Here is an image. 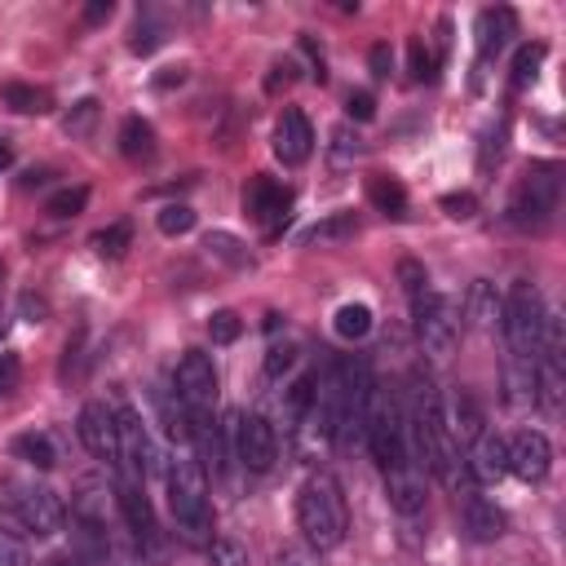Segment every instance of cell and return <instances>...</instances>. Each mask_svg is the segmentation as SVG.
I'll use <instances>...</instances> for the list:
<instances>
[{"instance_id": "cell-1", "label": "cell", "mask_w": 566, "mask_h": 566, "mask_svg": "<svg viewBox=\"0 0 566 566\" xmlns=\"http://www.w3.org/2000/svg\"><path fill=\"white\" fill-rule=\"evenodd\" d=\"M169 482V509L186 544H208L212 540V509H208V473L195 456H177L164 469Z\"/></svg>"}, {"instance_id": "cell-2", "label": "cell", "mask_w": 566, "mask_h": 566, "mask_svg": "<svg viewBox=\"0 0 566 566\" xmlns=\"http://www.w3.org/2000/svg\"><path fill=\"white\" fill-rule=\"evenodd\" d=\"M297 522H302V536L315 553H328L345 540L349 531V514H345V495H341V482L332 473H315L302 495H297Z\"/></svg>"}, {"instance_id": "cell-3", "label": "cell", "mask_w": 566, "mask_h": 566, "mask_svg": "<svg viewBox=\"0 0 566 566\" xmlns=\"http://www.w3.org/2000/svg\"><path fill=\"white\" fill-rule=\"evenodd\" d=\"M557 204H562V164L536 160L527 169V177L518 182L514 199H509V226L527 231V235H540V231L553 226Z\"/></svg>"}, {"instance_id": "cell-4", "label": "cell", "mask_w": 566, "mask_h": 566, "mask_svg": "<svg viewBox=\"0 0 566 566\" xmlns=\"http://www.w3.org/2000/svg\"><path fill=\"white\" fill-rule=\"evenodd\" d=\"M544 297L536 283L518 279L514 293L505 302V319H501V332H505V345H509V359L514 364H531L536 368V349H540V332H544Z\"/></svg>"}, {"instance_id": "cell-5", "label": "cell", "mask_w": 566, "mask_h": 566, "mask_svg": "<svg viewBox=\"0 0 566 566\" xmlns=\"http://www.w3.org/2000/svg\"><path fill=\"white\" fill-rule=\"evenodd\" d=\"M0 509L27 536H58V527H62L58 491L36 487V482H0Z\"/></svg>"}, {"instance_id": "cell-6", "label": "cell", "mask_w": 566, "mask_h": 566, "mask_svg": "<svg viewBox=\"0 0 566 566\" xmlns=\"http://www.w3.org/2000/svg\"><path fill=\"white\" fill-rule=\"evenodd\" d=\"M364 443L368 452L377 456L381 469L398 465L407 452H403V411H398V398L390 390H381L372 381V394H368V411H364Z\"/></svg>"}, {"instance_id": "cell-7", "label": "cell", "mask_w": 566, "mask_h": 566, "mask_svg": "<svg viewBox=\"0 0 566 566\" xmlns=\"http://www.w3.org/2000/svg\"><path fill=\"white\" fill-rule=\"evenodd\" d=\"M173 394L186 407L190 424H208L212 420V403H218V372H212V359L204 349H186L177 377H173Z\"/></svg>"}, {"instance_id": "cell-8", "label": "cell", "mask_w": 566, "mask_h": 566, "mask_svg": "<svg viewBox=\"0 0 566 566\" xmlns=\"http://www.w3.org/2000/svg\"><path fill=\"white\" fill-rule=\"evenodd\" d=\"M411 319H416V336H420L424 354H434V359H443L460 336V306L434 288L411 297Z\"/></svg>"}, {"instance_id": "cell-9", "label": "cell", "mask_w": 566, "mask_h": 566, "mask_svg": "<svg viewBox=\"0 0 566 566\" xmlns=\"http://www.w3.org/2000/svg\"><path fill=\"white\" fill-rule=\"evenodd\" d=\"M341 416H345V364H332L315 377V394H310V411L306 424L319 443H332L341 434Z\"/></svg>"}, {"instance_id": "cell-10", "label": "cell", "mask_w": 566, "mask_h": 566, "mask_svg": "<svg viewBox=\"0 0 566 566\" xmlns=\"http://www.w3.org/2000/svg\"><path fill=\"white\" fill-rule=\"evenodd\" d=\"M288 208H293V190L283 186V182H274L266 173L248 177V186H244V212L270 239H279L283 226H288Z\"/></svg>"}, {"instance_id": "cell-11", "label": "cell", "mask_w": 566, "mask_h": 566, "mask_svg": "<svg viewBox=\"0 0 566 566\" xmlns=\"http://www.w3.org/2000/svg\"><path fill=\"white\" fill-rule=\"evenodd\" d=\"M120 416V473H156L160 469V452L147 434V420H142L137 411H115Z\"/></svg>"}, {"instance_id": "cell-12", "label": "cell", "mask_w": 566, "mask_h": 566, "mask_svg": "<svg viewBox=\"0 0 566 566\" xmlns=\"http://www.w3.org/2000/svg\"><path fill=\"white\" fill-rule=\"evenodd\" d=\"M76 430H81V443H85L98 460H107V465L120 469V416H115L107 403H85Z\"/></svg>"}, {"instance_id": "cell-13", "label": "cell", "mask_w": 566, "mask_h": 566, "mask_svg": "<svg viewBox=\"0 0 566 566\" xmlns=\"http://www.w3.org/2000/svg\"><path fill=\"white\" fill-rule=\"evenodd\" d=\"M235 456L248 473H270L279 460V439H274V424L266 416H248L239 420V439H235Z\"/></svg>"}, {"instance_id": "cell-14", "label": "cell", "mask_w": 566, "mask_h": 566, "mask_svg": "<svg viewBox=\"0 0 566 566\" xmlns=\"http://www.w3.org/2000/svg\"><path fill=\"white\" fill-rule=\"evenodd\" d=\"M115 505H120V518L128 527V536L137 544L156 540V514H151V501H147V487H142L137 473H120L115 482Z\"/></svg>"}, {"instance_id": "cell-15", "label": "cell", "mask_w": 566, "mask_h": 566, "mask_svg": "<svg viewBox=\"0 0 566 566\" xmlns=\"http://www.w3.org/2000/svg\"><path fill=\"white\" fill-rule=\"evenodd\" d=\"M310 151H315V128H310L306 111L288 107V111L279 115V124H274V156L288 164V169H297V164L310 160Z\"/></svg>"}, {"instance_id": "cell-16", "label": "cell", "mask_w": 566, "mask_h": 566, "mask_svg": "<svg viewBox=\"0 0 566 566\" xmlns=\"http://www.w3.org/2000/svg\"><path fill=\"white\" fill-rule=\"evenodd\" d=\"M553 469V447L540 430H522L509 443V473H518L522 482H544Z\"/></svg>"}, {"instance_id": "cell-17", "label": "cell", "mask_w": 566, "mask_h": 566, "mask_svg": "<svg viewBox=\"0 0 566 566\" xmlns=\"http://www.w3.org/2000/svg\"><path fill=\"white\" fill-rule=\"evenodd\" d=\"M443 424H447V434L456 439V447H473L487 434V416H482V407H478V398L469 390H456L443 403Z\"/></svg>"}, {"instance_id": "cell-18", "label": "cell", "mask_w": 566, "mask_h": 566, "mask_svg": "<svg viewBox=\"0 0 566 566\" xmlns=\"http://www.w3.org/2000/svg\"><path fill=\"white\" fill-rule=\"evenodd\" d=\"M385 495H390V505H394L403 518L420 514V509H424V469L403 456L398 465L385 469Z\"/></svg>"}, {"instance_id": "cell-19", "label": "cell", "mask_w": 566, "mask_h": 566, "mask_svg": "<svg viewBox=\"0 0 566 566\" xmlns=\"http://www.w3.org/2000/svg\"><path fill=\"white\" fill-rule=\"evenodd\" d=\"M469 478L491 487V482H501L509 473V443L505 439H495V434H482L473 447H469V460H465Z\"/></svg>"}, {"instance_id": "cell-20", "label": "cell", "mask_w": 566, "mask_h": 566, "mask_svg": "<svg viewBox=\"0 0 566 566\" xmlns=\"http://www.w3.org/2000/svg\"><path fill=\"white\" fill-rule=\"evenodd\" d=\"M509 36H518V14L509 5L482 10L478 14V66H487L495 53H501L509 45Z\"/></svg>"}, {"instance_id": "cell-21", "label": "cell", "mask_w": 566, "mask_h": 566, "mask_svg": "<svg viewBox=\"0 0 566 566\" xmlns=\"http://www.w3.org/2000/svg\"><path fill=\"white\" fill-rule=\"evenodd\" d=\"M505 527H509L505 509H495V501H487V495H478V491H465V531H469V540L491 544V540L505 536Z\"/></svg>"}, {"instance_id": "cell-22", "label": "cell", "mask_w": 566, "mask_h": 566, "mask_svg": "<svg viewBox=\"0 0 566 566\" xmlns=\"http://www.w3.org/2000/svg\"><path fill=\"white\" fill-rule=\"evenodd\" d=\"M460 315H465L473 328L495 332V328H501V319H505V302L495 297V288H491L487 279H478L473 288H469V297H465V306H460Z\"/></svg>"}, {"instance_id": "cell-23", "label": "cell", "mask_w": 566, "mask_h": 566, "mask_svg": "<svg viewBox=\"0 0 566 566\" xmlns=\"http://www.w3.org/2000/svg\"><path fill=\"white\" fill-rule=\"evenodd\" d=\"M354 231H359V218H354V212H332V218L315 222V226L302 235V244H306V248H332V244L354 239Z\"/></svg>"}, {"instance_id": "cell-24", "label": "cell", "mask_w": 566, "mask_h": 566, "mask_svg": "<svg viewBox=\"0 0 566 566\" xmlns=\"http://www.w3.org/2000/svg\"><path fill=\"white\" fill-rule=\"evenodd\" d=\"M120 151H124L128 160H151V156H156V128H151V120L128 115V120L120 124Z\"/></svg>"}, {"instance_id": "cell-25", "label": "cell", "mask_w": 566, "mask_h": 566, "mask_svg": "<svg viewBox=\"0 0 566 566\" xmlns=\"http://www.w3.org/2000/svg\"><path fill=\"white\" fill-rule=\"evenodd\" d=\"M368 199L385 212V218H407V190H403L398 177H385V173L368 177Z\"/></svg>"}, {"instance_id": "cell-26", "label": "cell", "mask_w": 566, "mask_h": 566, "mask_svg": "<svg viewBox=\"0 0 566 566\" xmlns=\"http://www.w3.org/2000/svg\"><path fill=\"white\" fill-rule=\"evenodd\" d=\"M14 456H19L23 465H32V469H53V465H58L53 439H49L45 430H27V434H19V439H14Z\"/></svg>"}, {"instance_id": "cell-27", "label": "cell", "mask_w": 566, "mask_h": 566, "mask_svg": "<svg viewBox=\"0 0 566 566\" xmlns=\"http://www.w3.org/2000/svg\"><path fill=\"white\" fill-rule=\"evenodd\" d=\"M0 98H5L19 115H45L49 107H53V98H49V89H36V85H5V89H0Z\"/></svg>"}, {"instance_id": "cell-28", "label": "cell", "mask_w": 566, "mask_h": 566, "mask_svg": "<svg viewBox=\"0 0 566 566\" xmlns=\"http://www.w3.org/2000/svg\"><path fill=\"white\" fill-rule=\"evenodd\" d=\"M332 328H336V336H345V341H364V336L372 332V306H364V302L341 306L336 319H332Z\"/></svg>"}, {"instance_id": "cell-29", "label": "cell", "mask_w": 566, "mask_h": 566, "mask_svg": "<svg viewBox=\"0 0 566 566\" xmlns=\"http://www.w3.org/2000/svg\"><path fill=\"white\" fill-rule=\"evenodd\" d=\"M359 156H364V137L354 133L349 124H336V128H332V142H328V160H332V169H349Z\"/></svg>"}, {"instance_id": "cell-30", "label": "cell", "mask_w": 566, "mask_h": 566, "mask_svg": "<svg viewBox=\"0 0 566 566\" xmlns=\"http://www.w3.org/2000/svg\"><path fill=\"white\" fill-rule=\"evenodd\" d=\"M208 253L218 257V261H226V266H235V270H248V266H253L248 244H244V239H235L231 231H212V235H208Z\"/></svg>"}, {"instance_id": "cell-31", "label": "cell", "mask_w": 566, "mask_h": 566, "mask_svg": "<svg viewBox=\"0 0 566 566\" xmlns=\"http://www.w3.org/2000/svg\"><path fill=\"white\" fill-rule=\"evenodd\" d=\"M544 45L536 40V45H522L518 49V58H514V89L522 94V89H531L536 85V76H540V62H544Z\"/></svg>"}, {"instance_id": "cell-32", "label": "cell", "mask_w": 566, "mask_h": 566, "mask_svg": "<svg viewBox=\"0 0 566 566\" xmlns=\"http://www.w3.org/2000/svg\"><path fill=\"white\" fill-rule=\"evenodd\" d=\"M98 98H81L76 107H71L66 115H62V133L66 137H89L94 133V124H98Z\"/></svg>"}, {"instance_id": "cell-33", "label": "cell", "mask_w": 566, "mask_h": 566, "mask_svg": "<svg viewBox=\"0 0 566 566\" xmlns=\"http://www.w3.org/2000/svg\"><path fill=\"white\" fill-rule=\"evenodd\" d=\"M156 222H160V235H169V239L190 235L195 231V208L190 204H164Z\"/></svg>"}, {"instance_id": "cell-34", "label": "cell", "mask_w": 566, "mask_h": 566, "mask_svg": "<svg viewBox=\"0 0 566 566\" xmlns=\"http://www.w3.org/2000/svg\"><path fill=\"white\" fill-rule=\"evenodd\" d=\"M128 244H133V226H128V222H115V226H107V231L94 235V248H98L107 261H120V257L128 253Z\"/></svg>"}, {"instance_id": "cell-35", "label": "cell", "mask_w": 566, "mask_h": 566, "mask_svg": "<svg viewBox=\"0 0 566 566\" xmlns=\"http://www.w3.org/2000/svg\"><path fill=\"white\" fill-rule=\"evenodd\" d=\"M85 204H89V186H62V190H53L49 195V212L53 218H76V212H85Z\"/></svg>"}, {"instance_id": "cell-36", "label": "cell", "mask_w": 566, "mask_h": 566, "mask_svg": "<svg viewBox=\"0 0 566 566\" xmlns=\"http://www.w3.org/2000/svg\"><path fill=\"white\" fill-rule=\"evenodd\" d=\"M208 566H248V549L231 536H212L208 540Z\"/></svg>"}, {"instance_id": "cell-37", "label": "cell", "mask_w": 566, "mask_h": 566, "mask_svg": "<svg viewBox=\"0 0 566 566\" xmlns=\"http://www.w3.org/2000/svg\"><path fill=\"white\" fill-rule=\"evenodd\" d=\"M505 137H509V124H505V120H495V124L487 128V137H482V156H478V169H482V173H491V164H501V156H505Z\"/></svg>"}, {"instance_id": "cell-38", "label": "cell", "mask_w": 566, "mask_h": 566, "mask_svg": "<svg viewBox=\"0 0 566 566\" xmlns=\"http://www.w3.org/2000/svg\"><path fill=\"white\" fill-rule=\"evenodd\" d=\"M439 62H443V58H439L430 45H424L420 36L411 40V81H420V85L434 81V76H439Z\"/></svg>"}, {"instance_id": "cell-39", "label": "cell", "mask_w": 566, "mask_h": 566, "mask_svg": "<svg viewBox=\"0 0 566 566\" xmlns=\"http://www.w3.org/2000/svg\"><path fill=\"white\" fill-rule=\"evenodd\" d=\"M239 332H244V319L235 315V310H218L208 319V336L218 341V345H231V341H239Z\"/></svg>"}, {"instance_id": "cell-40", "label": "cell", "mask_w": 566, "mask_h": 566, "mask_svg": "<svg viewBox=\"0 0 566 566\" xmlns=\"http://www.w3.org/2000/svg\"><path fill=\"white\" fill-rule=\"evenodd\" d=\"M398 283H403V293H407V302L411 297H420V293H430V274H424V266L420 261H398Z\"/></svg>"}, {"instance_id": "cell-41", "label": "cell", "mask_w": 566, "mask_h": 566, "mask_svg": "<svg viewBox=\"0 0 566 566\" xmlns=\"http://www.w3.org/2000/svg\"><path fill=\"white\" fill-rule=\"evenodd\" d=\"M439 204H443L447 218H456V222H469L473 212H478V195H473V190H452V195H443Z\"/></svg>"}, {"instance_id": "cell-42", "label": "cell", "mask_w": 566, "mask_h": 566, "mask_svg": "<svg viewBox=\"0 0 566 566\" xmlns=\"http://www.w3.org/2000/svg\"><path fill=\"white\" fill-rule=\"evenodd\" d=\"M164 45V27L151 19V23H137V32H133V40H128V49L133 53H156Z\"/></svg>"}, {"instance_id": "cell-43", "label": "cell", "mask_w": 566, "mask_h": 566, "mask_svg": "<svg viewBox=\"0 0 566 566\" xmlns=\"http://www.w3.org/2000/svg\"><path fill=\"white\" fill-rule=\"evenodd\" d=\"M19 377H23V364H19V354L5 349L0 354V398H10L19 390Z\"/></svg>"}, {"instance_id": "cell-44", "label": "cell", "mask_w": 566, "mask_h": 566, "mask_svg": "<svg viewBox=\"0 0 566 566\" xmlns=\"http://www.w3.org/2000/svg\"><path fill=\"white\" fill-rule=\"evenodd\" d=\"M293 364H297V349H293V345H274V349L266 354V377H274V381H279V377L288 372Z\"/></svg>"}, {"instance_id": "cell-45", "label": "cell", "mask_w": 566, "mask_h": 566, "mask_svg": "<svg viewBox=\"0 0 566 566\" xmlns=\"http://www.w3.org/2000/svg\"><path fill=\"white\" fill-rule=\"evenodd\" d=\"M345 111H349V120L368 124V120L377 115V98H372L368 89H354V94H349V102H345Z\"/></svg>"}, {"instance_id": "cell-46", "label": "cell", "mask_w": 566, "mask_h": 566, "mask_svg": "<svg viewBox=\"0 0 566 566\" xmlns=\"http://www.w3.org/2000/svg\"><path fill=\"white\" fill-rule=\"evenodd\" d=\"M293 81H297V62H293V58H283V62H274V66H270V81H266V89H270V94H279V89H288Z\"/></svg>"}, {"instance_id": "cell-47", "label": "cell", "mask_w": 566, "mask_h": 566, "mask_svg": "<svg viewBox=\"0 0 566 566\" xmlns=\"http://www.w3.org/2000/svg\"><path fill=\"white\" fill-rule=\"evenodd\" d=\"M368 62H372V76H377V81H390V71H394V49L381 40V45H372Z\"/></svg>"}, {"instance_id": "cell-48", "label": "cell", "mask_w": 566, "mask_h": 566, "mask_svg": "<svg viewBox=\"0 0 566 566\" xmlns=\"http://www.w3.org/2000/svg\"><path fill=\"white\" fill-rule=\"evenodd\" d=\"M23 319H27V323H45V319H49V302L36 297V293H23Z\"/></svg>"}, {"instance_id": "cell-49", "label": "cell", "mask_w": 566, "mask_h": 566, "mask_svg": "<svg viewBox=\"0 0 566 566\" xmlns=\"http://www.w3.org/2000/svg\"><path fill=\"white\" fill-rule=\"evenodd\" d=\"M0 566H27L23 544H19V540H10L5 531H0Z\"/></svg>"}, {"instance_id": "cell-50", "label": "cell", "mask_w": 566, "mask_h": 566, "mask_svg": "<svg viewBox=\"0 0 566 566\" xmlns=\"http://www.w3.org/2000/svg\"><path fill=\"white\" fill-rule=\"evenodd\" d=\"M111 14H115V5H111V0H94V5L85 10V23H89V27H98V23H107Z\"/></svg>"}, {"instance_id": "cell-51", "label": "cell", "mask_w": 566, "mask_h": 566, "mask_svg": "<svg viewBox=\"0 0 566 566\" xmlns=\"http://www.w3.org/2000/svg\"><path fill=\"white\" fill-rule=\"evenodd\" d=\"M40 566H85V557H81V553H71V549H66V553H49V557L40 562Z\"/></svg>"}, {"instance_id": "cell-52", "label": "cell", "mask_w": 566, "mask_h": 566, "mask_svg": "<svg viewBox=\"0 0 566 566\" xmlns=\"http://www.w3.org/2000/svg\"><path fill=\"white\" fill-rule=\"evenodd\" d=\"M182 81H186V71H182V66H169L164 76H156V89H173V85H182Z\"/></svg>"}, {"instance_id": "cell-53", "label": "cell", "mask_w": 566, "mask_h": 566, "mask_svg": "<svg viewBox=\"0 0 566 566\" xmlns=\"http://www.w3.org/2000/svg\"><path fill=\"white\" fill-rule=\"evenodd\" d=\"M279 566H310V557H306L302 549H283V553H279Z\"/></svg>"}, {"instance_id": "cell-54", "label": "cell", "mask_w": 566, "mask_h": 566, "mask_svg": "<svg viewBox=\"0 0 566 566\" xmlns=\"http://www.w3.org/2000/svg\"><path fill=\"white\" fill-rule=\"evenodd\" d=\"M14 164V142L10 137H0V173H5Z\"/></svg>"}, {"instance_id": "cell-55", "label": "cell", "mask_w": 566, "mask_h": 566, "mask_svg": "<svg viewBox=\"0 0 566 566\" xmlns=\"http://www.w3.org/2000/svg\"><path fill=\"white\" fill-rule=\"evenodd\" d=\"M45 182H49V173H36V169L23 173V186H27V190H36V186H45Z\"/></svg>"}, {"instance_id": "cell-56", "label": "cell", "mask_w": 566, "mask_h": 566, "mask_svg": "<svg viewBox=\"0 0 566 566\" xmlns=\"http://www.w3.org/2000/svg\"><path fill=\"white\" fill-rule=\"evenodd\" d=\"M0 336H5V323H0Z\"/></svg>"}, {"instance_id": "cell-57", "label": "cell", "mask_w": 566, "mask_h": 566, "mask_svg": "<svg viewBox=\"0 0 566 566\" xmlns=\"http://www.w3.org/2000/svg\"><path fill=\"white\" fill-rule=\"evenodd\" d=\"M0 274H5V270H0Z\"/></svg>"}]
</instances>
